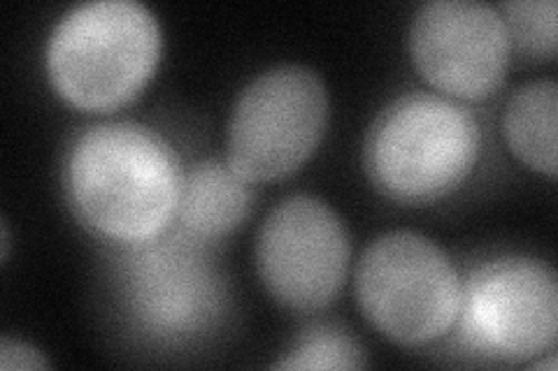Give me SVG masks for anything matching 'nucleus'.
I'll return each mask as SVG.
<instances>
[{
    "instance_id": "nucleus-1",
    "label": "nucleus",
    "mask_w": 558,
    "mask_h": 371,
    "mask_svg": "<svg viewBox=\"0 0 558 371\" xmlns=\"http://www.w3.org/2000/svg\"><path fill=\"white\" fill-rule=\"evenodd\" d=\"M182 168L166 139L133 121L98 123L70 147L65 198L96 235L140 246L159 239L178 217Z\"/></svg>"
},
{
    "instance_id": "nucleus-2",
    "label": "nucleus",
    "mask_w": 558,
    "mask_h": 371,
    "mask_svg": "<svg viewBox=\"0 0 558 371\" xmlns=\"http://www.w3.org/2000/svg\"><path fill=\"white\" fill-rule=\"evenodd\" d=\"M156 14L137 0H89L68 10L47 42L57 94L80 110H114L133 100L161 59Z\"/></svg>"
},
{
    "instance_id": "nucleus-3",
    "label": "nucleus",
    "mask_w": 558,
    "mask_h": 371,
    "mask_svg": "<svg viewBox=\"0 0 558 371\" xmlns=\"http://www.w3.org/2000/svg\"><path fill=\"white\" fill-rule=\"evenodd\" d=\"M482 128L457 100L412 91L373 121L365 139V170L384 196L433 202L459 188L475 170Z\"/></svg>"
},
{
    "instance_id": "nucleus-4",
    "label": "nucleus",
    "mask_w": 558,
    "mask_h": 371,
    "mask_svg": "<svg viewBox=\"0 0 558 371\" xmlns=\"http://www.w3.org/2000/svg\"><path fill=\"white\" fill-rule=\"evenodd\" d=\"M463 281L428 237L393 230L363 251L356 297L365 318L398 344H428L447 334L461 309Z\"/></svg>"
},
{
    "instance_id": "nucleus-5",
    "label": "nucleus",
    "mask_w": 558,
    "mask_h": 371,
    "mask_svg": "<svg viewBox=\"0 0 558 371\" xmlns=\"http://www.w3.org/2000/svg\"><path fill=\"white\" fill-rule=\"evenodd\" d=\"M328 91L305 65H277L256 75L235 100L229 123V165L244 182H272L299 170L322 143Z\"/></svg>"
},
{
    "instance_id": "nucleus-6",
    "label": "nucleus",
    "mask_w": 558,
    "mask_h": 371,
    "mask_svg": "<svg viewBox=\"0 0 558 371\" xmlns=\"http://www.w3.org/2000/svg\"><path fill=\"white\" fill-rule=\"evenodd\" d=\"M459 342L494 362L543 356L558 332V284L547 262L502 256L470 272L453 323Z\"/></svg>"
},
{
    "instance_id": "nucleus-7",
    "label": "nucleus",
    "mask_w": 558,
    "mask_h": 371,
    "mask_svg": "<svg viewBox=\"0 0 558 371\" xmlns=\"http://www.w3.org/2000/svg\"><path fill=\"white\" fill-rule=\"evenodd\" d=\"M349 258L342 219L305 193L272 207L258 230L260 281L277 302L295 311H317L333 302L347 281Z\"/></svg>"
},
{
    "instance_id": "nucleus-8",
    "label": "nucleus",
    "mask_w": 558,
    "mask_h": 371,
    "mask_svg": "<svg viewBox=\"0 0 558 371\" xmlns=\"http://www.w3.org/2000/svg\"><path fill=\"white\" fill-rule=\"evenodd\" d=\"M410 54L418 73L442 94L480 100L502 84L512 38L494 5L477 0H433L414 14Z\"/></svg>"
},
{
    "instance_id": "nucleus-9",
    "label": "nucleus",
    "mask_w": 558,
    "mask_h": 371,
    "mask_svg": "<svg viewBox=\"0 0 558 371\" xmlns=\"http://www.w3.org/2000/svg\"><path fill=\"white\" fill-rule=\"evenodd\" d=\"M198 239L147 242L126 262L124 286L131 313L156 337L182 339L213 325L223 302L221 279Z\"/></svg>"
},
{
    "instance_id": "nucleus-10",
    "label": "nucleus",
    "mask_w": 558,
    "mask_h": 371,
    "mask_svg": "<svg viewBox=\"0 0 558 371\" xmlns=\"http://www.w3.org/2000/svg\"><path fill=\"white\" fill-rule=\"evenodd\" d=\"M247 184L229 163L205 161L191 168L182 182L178 207L186 235L209 242L233 233L252 209Z\"/></svg>"
},
{
    "instance_id": "nucleus-11",
    "label": "nucleus",
    "mask_w": 558,
    "mask_h": 371,
    "mask_svg": "<svg viewBox=\"0 0 558 371\" xmlns=\"http://www.w3.org/2000/svg\"><path fill=\"white\" fill-rule=\"evenodd\" d=\"M556 82L537 79L517 88L502 116V131L512 153L551 180L556 176Z\"/></svg>"
},
{
    "instance_id": "nucleus-12",
    "label": "nucleus",
    "mask_w": 558,
    "mask_h": 371,
    "mask_svg": "<svg viewBox=\"0 0 558 371\" xmlns=\"http://www.w3.org/2000/svg\"><path fill=\"white\" fill-rule=\"evenodd\" d=\"M275 369H361L365 367V353L356 339L347 332L317 325L293 344L282 360L272 364Z\"/></svg>"
},
{
    "instance_id": "nucleus-13",
    "label": "nucleus",
    "mask_w": 558,
    "mask_h": 371,
    "mask_svg": "<svg viewBox=\"0 0 558 371\" xmlns=\"http://www.w3.org/2000/svg\"><path fill=\"white\" fill-rule=\"evenodd\" d=\"M502 20L512 42L533 57L556 54V3L554 0H514L505 3Z\"/></svg>"
},
{
    "instance_id": "nucleus-14",
    "label": "nucleus",
    "mask_w": 558,
    "mask_h": 371,
    "mask_svg": "<svg viewBox=\"0 0 558 371\" xmlns=\"http://www.w3.org/2000/svg\"><path fill=\"white\" fill-rule=\"evenodd\" d=\"M49 360L43 356L38 348H33L26 342L3 337L0 342V369L16 371V369H49Z\"/></svg>"
},
{
    "instance_id": "nucleus-15",
    "label": "nucleus",
    "mask_w": 558,
    "mask_h": 371,
    "mask_svg": "<svg viewBox=\"0 0 558 371\" xmlns=\"http://www.w3.org/2000/svg\"><path fill=\"white\" fill-rule=\"evenodd\" d=\"M8 253H10V227L3 221V260L8 258Z\"/></svg>"
}]
</instances>
